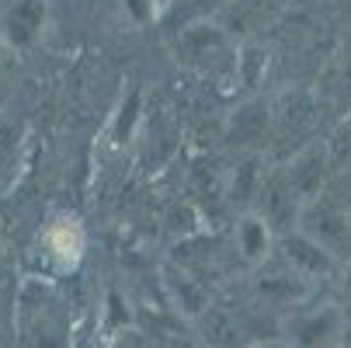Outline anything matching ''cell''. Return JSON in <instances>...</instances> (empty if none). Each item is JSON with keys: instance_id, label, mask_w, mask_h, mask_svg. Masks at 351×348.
<instances>
[{"instance_id": "1", "label": "cell", "mask_w": 351, "mask_h": 348, "mask_svg": "<svg viewBox=\"0 0 351 348\" xmlns=\"http://www.w3.org/2000/svg\"><path fill=\"white\" fill-rule=\"evenodd\" d=\"M49 247H53V255L63 262V265H77L80 262V251H84V233L73 220H56L45 233Z\"/></svg>"}]
</instances>
